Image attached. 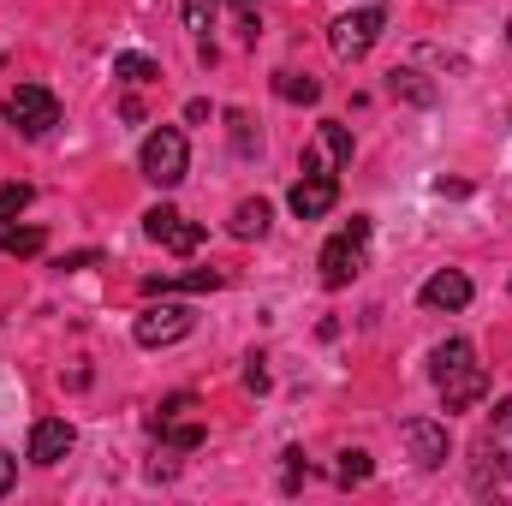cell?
Wrapping results in <instances>:
<instances>
[{
  "label": "cell",
  "instance_id": "cell-1",
  "mask_svg": "<svg viewBox=\"0 0 512 506\" xmlns=\"http://www.w3.org/2000/svg\"><path fill=\"white\" fill-rule=\"evenodd\" d=\"M429 376L441 387V405L447 411H471L489 399V370L477 364V346L471 340H441L435 358H429Z\"/></svg>",
  "mask_w": 512,
  "mask_h": 506
},
{
  "label": "cell",
  "instance_id": "cell-2",
  "mask_svg": "<svg viewBox=\"0 0 512 506\" xmlns=\"http://www.w3.org/2000/svg\"><path fill=\"white\" fill-rule=\"evenodd\" d=\"M364 262H370V221L352 215V227H340V233L322 245V286H328V292L352 286V280L364 274Z\"/></svg>",
  "mask_w": 512,
  "mask_h": 506
},
{
  "label": "cell",
  "instance_id": "cell-3",
  "mask_svg": "<svg viewBox=\"0 0 512 506\" xmlns=\"http://www.w3.org/2000/svg\"><path fill=\"white\" fill-rule=\"evenodd\" d=\"M185 167H191V149H185V131L179 126H161V131L143 137V149H137V173H143L149 185L173 191V185L185 179Z\"/></svg>",
  "mask_w": 512,
  "mask_h": 506
},
{
  "label": "cell",
  "instance_id": "cell-4",
  "mask_svg": "<svg viewBox=\"0 0 512 506\" xmlns=\"http://www.w3.org/2000/svg\"><path fill=\"white\" fill-rule=\"evenodd\" d=\"M382 30H387V12L382 6H364V12H340V18L328 24V42H334L340 60H364V54L382 42Z\"/></svg>",
  "mask_w": 512,
  "mask_h": 506
},
{
  "label": "cell",
  "instance_id": "cell-5",
  "mask_svg": "<svg viewBox=\"0 0 512 506\" xmlns=\"http://www.w3.org/2000/svg\"><path fill=\"white\" fill-rule=\"evenodd\" d=\"M191 328H197V316H191L185 304H143V310H137V322H131L137 346H149V352H161V346H179Z\"/></svg>",
  "mask_w": 512,
  "mask_h": 506
},
{
  "label": "cell",
  "instance_id": "cell-6",
  "mask_svg": "<svg viewBox=\"0 0 512 506\" xmlns=\"http://www.w3.org/2000/svg\"><path fill=\"white\" fill-rule=\"evenodd\" d=\"M6 120L24 131V137H48V131L60 126V102L42 84H18V96L6 102Z\"/></svg>",
  "mask_w": 512,
  "mask_h": 506
},
{
  "label": "cell",
  "instance_id": "cell-7",
  "mask_svg": "<svg viewBox=\"0 0 512 506\" xmlns=\"http://www.w3.org/2000/svg\"><path fill=\"white\" fill-rule=\"evenodd\" d=\"M143 233H149L161 251H173V256H191L197 245H203V227H197V221H185V215H179V209H167V203L143 215Z\"/></svg>",
  "mask_w": 512,
  "mask_h": 506
},
{
  "label": "cell",
  "instance_id": "cell-8",
  "mask_svg": "<svg viewBox=\"0 0 512 506\" xmlns=\"http://www.w3.org/2000/svg\"><path fill=\"white\" fill-rule=\"evenodd\" d=\"M286 203H292L298 221H322V215L340 203V179H334V173H298V185H292Z\"/></svg>",
  "mask_w": 512,
  "mask_h": 506
},
{
  "label": "cell",
  "instance_id": "cell-9",
  "mask_svg": "<svg viewBox=\"0 0 512 506\" xmlns=\"http://www.w3.org/2000/svg\"><path fill=\"white\" fill-rule=\"evenodd\" d=\"M72 441H78V435H72L66 417H42V423L30 429V453H24V459H30V465H60V459L72 453Z\"/></svg>",
  "mask_w": 512,
  "mask_h": 506
},
{
  "label": "cell",
  "instance_id": "cell-10",
  "mask_svg": "<svg viewBox=\"0 0 512 506\" xmlns=\"http://www.w3.org/2000/svg\"><path fill=\"white\" fill-rule=\"evenodd\" d=\"M405 447H411V459L423 465V471H435V465H447V423H429V417H411L405 429Z\"/></svg>",
  "mask_w": 512,
  "mask_h": 506
},
{
  "label": "cell",
  "instance_id": "cell-11",
  "mask_svg": "<svg viewBox=\"0 0 512 506\" xmlns=\"http://www.w3.org/2000/svg\"><path fill=\"white\" fill-rule=\"evenodd\" d=\"M471 292H477V286H471V274H459V268H441V274L423 280V304H429V310H465Z\"/></svg>",
  "mask_w": 512,
  "mask_h": 506
},
{
  "label": "cell",
  "instance_id": "cell-12",
  "mask_svg": "<svg viewBox=\"0 0 512 506\" xmlns=\"http://www.w3.org/2000/svg\"><path fill=\"white\" fill-rule=\"evenodd\" d=\"M483 453H495V459H501L495 471H507V477H512V399L495 405V435L483 441Z\"/></svg>",
  "mask_w": 512,
  "mask_h": 506
},
{
  "label": "cell",
  "instance_id": "cell-13",
  "mask_svg": "<svg viewBox=\"0 0 512 506\" xmlns=\"http://www.w3.org/2000/svg\"><path fill=\"white\" fill-rule=\"evenodd\" d=\"M221 274L215 268H197V274H167V280H143V292H215Z\"/></svg>",
  "mask_w": 512,
  "mask_h": 506
},
{
  "label": "cell",
  "instance_id": "cell-14",
  "mask_svg": "<svg viewBox=\"0 0 512 506\" xmlns=\"http://www.w3.org/2000/svg\"><path fill=\"white\" fill-rule=\"evenodd\" d=\"M42 245H48V233L42 227H0V251L6 256H42Z\"/></svg>",
  "mask_w": 512,
  "mask_h": 506
},
{
  "label": "cell",
  "instance_id": "cell-15",
  "mask_svg": "<svg viewBox=\"0 0 512 506\" xmlns=\"http://www.w3.org/2000/svg\"><path fill=\"white\" fill-rule=\"evenodd\" d=\"M262 233H268V203H262V197L239 203V209H233V239H262Z\"/></svg>",
  "mask_w": 512,
  "mask_h": 506
},
{
  "label": "cell",
  "instance_id": "cell-16",
  "mask_svg": "<svg viewBox=\"0 0 512 506\" xmlns=\"http://www.w3.org/2000/svg\"><path fill=\"white\" fill-rule=\"evenodd\" d=\"M387 90L405 96V102H417V108L435 102V84H423V72H387Z\"/></svg>",
  "mask_w": 512,
  "mask_h": 506
},
{
  "label": "cell",
  "instance_id": "cell-17",
  "mask_svg": "<svg viewBox=\"0 0 512 506\" xmlns=\"http://www.w3.org/2000/svg\"><path fill=\"white\" fill-rule=\"evenodd\" d=\"M274 96H280V102H316V96H322V84H316V78H304V72H274Z\"/></svg>",
  "mask_w": 512,
  "mask_h": 506
},
{
  "label": "cell",
  "instance_id": "cell-18",
  "mask_svg": "<svg viewBox=\"0 0 512 506\" xmlns=\"http://www.w3.org/2000/svg\"><path fill=\"white\" fill-rule=\"evenodd\" d=\"M316 143L328 149L334 167H352V131L340 126V120H322V137H316Z\"/></svg>",
  "mask_w": 512,
  "mask_h": 506
},
{
  "label": "cell",
  "instance_id": "cell-19",
  "mask_svg": "<svg viewBox=\"0 0 512 506\" xmlns=\"http://www.w3.org/2000/svg\"><path fill=\"white\" fill-rule=\"evenodd\" d=\"M114 78H126V84H155L161 66H155L149 54H114Z\"/></svg>",
  "mask_w": 512,
  "mask_h": 506
},
{
  "label": "cell",
  "instance_id": "cell-20",
  "mask_svg": "<svg viewBox=\"0 0 512 506\" xmlns=\"http://www.w3.org/2000/svg\"><path fill=\"white\" fill-rule=\"evenodd\" d=\"M155 429H161V441L179 447V453H197V447H203V429H197V423H173V417H167V423H155Z\"/></svg>",
  "mask_w": 512,
  "mask_h": 506
},
{
  "label": "cell",
  "instance_id": "cell-21",
  "mask_svg": "<svg viewBox=\"0 0 512 506\" xmlns=\"http://www.w3.org/2000/svg\"><path fill=\"white\" fill-rule=\"evenodd\" d=\"M227 131H233V155H245V161H251L256 149H262V137H256V126H251V114H227Z\"/></svg>",
  "mask_w": 512,
  "mask_h": 506
},
{
  "label": "cell",
  "instance_id": "cell-22",
  "mask_svg": "<svg viewBox=\"0 0 512 506\" xmlns=\"http://www.w3.org/2000/svg\"><path fill=\"white\" fill-rule=\"evenodd\" d=\"M364 477H370V453H358V447H352V453H340L334 483H340V489H352V483H364Z\"/></svg>",
  "mask_w": 512,
  "mask_h": 506
},
{
  "label": "cell",
  "instance_id": "cell-23",
  "mask_svg": "<svg viewBox=\"0 0 512 506\" xmlns=\"http://www.w3.org/2000/svg\"><path fill=\"white\" fill-rule=\"evenodd\" d=\"M24 209H30V185H6V191H0V227L18 221Z\"/></svg>",
  "mask_w": 512,
  "mask_h": 506
},
{
  "label": "cell",
  "instance_id": "cell-24",
  "mask_svg": "<svg viewBox=\"0 0 512 506\" xmlns=\"http://www.w3.org/2000/svg\"><path fill=\"white\" fill-rule=\"evenodd\" d=\"M185 24H191L197 36H209V24H215V0H185Z\"/></svg>",
  "mask_w": 512,
  "mask_h": 506
},
{
  "label": "cell",
  "instance_id": "cell-25",
  "mask_svg": "<svg viewBox=\"0 0 512 506\" xmlns=\"http://www.w3.org/2000/svg\"><path fill=\"white\" fill-rule=\"evenodd\" d=\"M12 483H18V459H12V453H6V447H0V495H6V489H12Z\"/></svg>",
  "mask_w": 512,
  "mask_h": 506
},
{
  "label": "cell",
  "instance_id": "cell-26",
  "mask_svg": "<svg viewBox=\"0 0 512 506\" xmlns=\"http://www.w3.org/2000/svg\"><path fill=\"white\" fill-rule=\"evenodd\" d=\"M298 477H304V453H286V489H298Z\"/></svg>",
  "mask_w": 512,
  "mask_h": 506
},
{
  "label": "cell",
  "instance_id": "cell-27",
  "mask_svg": "<svg viewBox=\"0 0 512 506\" xmlns=\"http://www.w3.org/2000/svg\"><path fill=\"white\" fill-rule=\"evenodd\" d=\"M245 387H256V393L268 387V370H262V358H251V370H245Z\"/></svg>",
  "mask_w": 512,
  "mask_h": 506
},
{
  "label": "cell",
  "instance_id": "cell-28",
  "mask_svg": "<svg viewBox=\"0 0 512 506\" xmlns=\"http://www.w3.org/2000/svg\"><path fill=\"white\" fill-rule=\"evenodd\" d=\"M90 262H102V256H96V251H78V256H60V268H66V274H72V268H90Z\"/></svg>",
  "mask_w": 512,
  "mask_h": 506
},
{
  "label": "cell",
  "instance_id": "cell-29",
  "mask_svg": "<svg viewBox=\"0 0 512 506\" xmlns=\"http://www.w3.org/2000/svg\"><path fill=\"white\" fill-rule=\"evenodd\" d=\"M227 6H239V12H256V6H262V0H227Z\"/></svg>",
  "mask_w": 512,
  "mask_h": 506
},
{
  "label": "cell",
  "instance_id": "cell-30",
  "mask_svg": "<svg viewBox=\"0 0 512 506\" xmlns=\"http://www.w3.org/2000/svg\"><path fill=\"white\" fill-rule=\"evenodd\" d=\"M507 42H512V24H507Z\"/></svg>",
  "mask_w": 512,
  "mask_h": 506
}]
</instances>
